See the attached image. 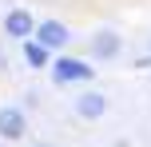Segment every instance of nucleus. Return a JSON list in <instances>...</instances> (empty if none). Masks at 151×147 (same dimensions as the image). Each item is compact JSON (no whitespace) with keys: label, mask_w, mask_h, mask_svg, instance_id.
<instances>
[{"label":"nucleus","mask_w":151,"mask_h":147,"mask_svg":"<svg viewBox=\"0 0 151 147\" xmlns=\"http://www.w3.org/2000/svg\"><path fill=\"white\" fill-rule=\"evenodd\" d=\"M0 147H4V143H0Z\"/></svg>","instance_id":"10"},{"label":"nucleus","mask_w":151,"mask_h":147,"mask_svg":"<svg viewBox=\"0 0 151 147\" xmlns=\"http://www.w3.org/2000/svg\"><path fill=\"white\" fill-rule=\"evenodd\" d=\"M104 111H107V95L96 92V87H88V92L76 100V115L80 119H104Z\"/></svg>","instance_id":"6"},{"label":"nucleus","mask_w":151,"mask_h":147,"mask_svg":"<svg viewBox=\"0 0 151 147\" xmlns=\"http://www.w3.org/2000/svg\"><path fill=\"white\" fill-rule=\"evenodd\" d=\"M28 131V115L20 108H0V143L4 139H24Z\"/></svg>","instance_id":"5"},{"label":"nucleus","mask_w":151,"mask_h":147,"mask_svg":"<svg viewBox=\"0 0 151 147\" xmlns=\"http://www.w3.org/2000/svg\"><path fill=\"white\" fill-rule=\"evenodd\" d=\"M147 60H151V44H147Z\"/></svg>","instance_id":"9"},{"label":"nucleus","mask_w":151,"mask_h":147,"mask_svg":"<svg viewBox=\"0 0 151 147\" xmlns=\"http://www.w3.org/2000/svg\"><path fill=\"white\" fill-rule=\"evenodd\" d=\"M20 56H24L28 68H52V60H56V56L48 52L44 44H36V40H24V44H20Z\"/></svg>","instance_id":"7"},{"label":"nucleus","mask_w":151,"mask_h":147,"mask_svg":"<svg viewBox=\"0 0 151 147\" xmlns=\"http://www.w3.org/2000/svg\"><path fill=\"white\" fill-rule=\"evenodd\" d=\"M32 147H52V143H32Z\"/></svg>","instance_id":"8"},{"label":"nucleus","mask_w":151,"mask_h":147,"mask_svg":"<svg viewBox=\"0 0 151 147\" xmlns=\"http://www.w3.org/2000/svg\"><path fill=\"white\" fill-rule=\"evenodd\" d=\"M48 72H52V80H56L60 87H64V84H91V80H96L91 60H83V56H68V52L56 56Z\"/></svg>","instance_id":"1"},{"label":"nucleus","mask_w":151,"mask_h":147,"mask_svg":"<svg viewBox=\"0 0 151 147\" xmlns=\"http://www.w3.org/2000/svg\"><path fill=\"white\" fill-rule=\"evenodd\" d=\"M115 56H119V32H115V28H99V32H91V40H88V56H83V60L107 64V60H115Z\"/></svg>","instance_id":"3"},{"label":"nucleus","mask_w":151,"mask_h":147,"mask_svg":"<svg viewBox=\"0 0 151 147\" xmlns=\"http://www.w3.org/2000/svg\"><path fill=\"white\" fill-rule=\"evenodd\" d=\"M36 16L28 12V8H12V12H4V36L8 40H32V32H36Z\"/></svg>","instance_id":"4"},{"label":"nucleus","mask_w":151,"mask_h":147,"mask_svg":"<svg viewBox=\"0 0 151 147\" xmlns=\"http://www.w3.org/2000/svg\"><path fill=\"white\" fill-rule=\"evenodd\" d=\"M32 40L44 44L52 56H64V52H68V44H72V32H68V24H64V20H40L36 32H32Z\"/></svg>","instance_id":"2"}]
</instances>
